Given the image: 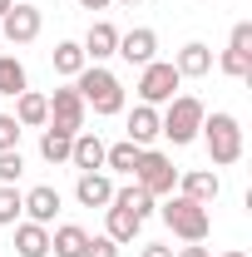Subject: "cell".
I'll use <instances>...</instances> for the list:
<instances>
[{"instance_id": "1", "label": "cell", "mask_w": 252, "mask_h": 257, "mask_svg": "<svg viewBox=\"0 0 252 257\" xmlns=\"http://www.w3.org/2000/svg\"><path fill=\"white\" fill-rule=\"evenodd\" d=\"M74 89L84 99V109H94L104 119L124 114V84H119V74H109L104 64H84V69L74 74Z\"/></svg>"}, {"instance_id": "2", "label": "cell", "mask_w": 252, "mask_h": 257, "mask_svg": "<svg viewBox=\"0 0 252 257\" xmlns=\"http://www.w3.org/2000/svg\"><path fill=\"white\" fill-rule=\"evenodd\" d=\"M203 99L198 94H173L168 99V114H158V134L173 144V149H183V144H193L198 139V128H203Z\"/></svg>"}, {"instance_id": "3", "label": "cell", "mask_w": 252, "mask_h": 257, "mask_svg": "<svg viewBox=\"0 0 252 257\" xmlns=\"http://www.w3.org/2000/svg\"><path fill=\"white\" fill-rule=\"evenodd\" d=\"M163 213V223L173 237H183V242H208V232H213V218H208V208L203 203H193L183 193H168V203L158 208Z\"/></svg>"}, {"instance_id": "4", "label": "cell", "mask_w": 252, "mask_h": 257, "mask_svg": "<svg viewBox=\"0 0 252 257\" xmlns=\"http://www.w3.org/2000/svg\"><path fill=\"white\" fill-rule=\"evenodd\" d=\"M198 134H203V144H208L213 163L227 168V163L242 159V128H237L232 114H222V109H218V114H203V128H198Z\"/></svg>"}, {"instance_id": "5", "label": "cell", "mask_w": 252, "mask_h": 257, "mask_svg": "<svg viewBox=\"0 0 252 257\" xmlns=\"http://www.w3.org/2000/svg\"><path fill=\"white\" fill-rule=\"evenodd\" d=\"M134 183H139V188H149L154 198H168V193L178 188V168H173V159H168V154L144 149V154H139V163H134Z\"/></svg>"}, {"instance_id": "6", "label": "cell", "mask_w": 252, "mask_h": 257, "mask_svg": "<svg viewBox=\"0 0 252 257\" xmlns=\"http://www.w3.org/2000/svg\"><path fill=\"white\" fill-rule=\"evenodd\" d=\"M178 69H173V60H154L144 64V74H139V104H168V99L178 94Z\"/></svg>"}, {"instance_id": "7", "label": "cell", "mask_w": 252, "mask_h": 257, "mask_svg": "<svg viewBox=\"0 0 252 257\" xmlns=\"http://www.w3.org/2000/svg\"><path fill=\"white\" fill-rule=\"evenodd\" d=\"M84 99H79V89L74 84H64V89H55L50 94V128H64V134H84Z\"/></svg>"}, {"instance_id": "8", "label": "cell", "mask_w": 252, "mask_h": 257, "mask_svg": "<svg viewBox=\"0 0 252 257\" xmlns=\"http://www.w3.org/2000/svg\"><path fill=\"white\" fill-rule=\"evenodd\" d=\"M45 25V15H40V5H10V15H0V40H10V45H30L35 35Z\"/></svg>"}, {"instance_id": "9", "label": "cell", "mask_w": 252, "mask_h": 257, "mask_svg": "<svg viewBox=\"0 0 252 257\" xmlns=\"http://www.w3.org/2000/svg\"><path fill=\"white\" fill-rule=\"evenodd\" d=\"M124 64H154V55H158V35L149 30V25H139V30H129V35H119V50H114Z\"/></svg>"}, {"instance_id": "10", "label": "cell", "mask_w": 252, "mask_h": 257, "mask_svg": "<svg viewBox=\"0 0 252 257\" xmlns=\"http://www.w3.org/2000/svg\"><path fill=\"white\" fill-rule=\"evenodd\" d=\"M74 198H79V208H109V198H114V178L109 173H79L74 178Z\"/></svg>"}, {"instance_id": "11", "label": "cell", "mask_w": 252, "mask_h": 257, "mask_svg": "<svg viewBox=\"0 0 252 257\" xmlns=\"http://www.w3.org/2000/svg\"><path fill=\"white\" fill-rule=\"evenodd\" d=\"M178 193L208 208V203L222 193V178H218V173H208V168H188V173H178Z\"/></svg>"}, {"instance_id": "12", "label": "cell", "mask_w": 252, "mask_h": 257, "mask_svg": "<svg viewBox=\"0 0 252 257\" xmlns=\"http://www.w3.org/2000/svg\"><path fill=\"white\" fill-rule=\"evenodd\" d=\"M173 69H178V79H203V74L213 69V50H208L203 40H188V45L173 55Z\"/></svg>"}, {"instance_id": "13", "label": "cell", "mask_w": 252, "mask_h": 257, "mask_svg": "<svg viewBox=\"0 0 252 257\" xmlns=\"http://www.w3.org/2000/svg\"><path fill=\"white\" fill-rule=\"evenodd\" d=\"M60 208H64V198H60V188H50V183H40V188L25 193V213H30V223H40V227L55 223Z\"/></svg>"}, {"instance_id": "14", "label": "cell", "mask_w": 252, "mask_h": 257, "mask_svg": "<svg viewBox=\"0 0 252 257\" xmlns=\"http://www.w3.org/2000/svg\"><path fill=\"white\" fill-rule=\"evenodd\" d=\"M79 50H84V60H89V64H104L109 55H114V50H119V30H114L109 20H94Z\"/></svg>"}, {"instance_id": "15", "label": "cell", "mask_w": 252, "mask_h": 257, "mask_svg": "<svg viewBox=\"0 0 252 257\" xmlns=\"http://www.w3.org/2000/svg\"><path fill=\"white\" fill-rule=\"evenodd\" d=\"M69 163H74L79 173L104 168V139H99V134H74V144H69Z\"/></svg>"}, {"instance_id": "16", "label": "cell", "mask_w": 252, "mask_h": 257, "mask_svg": "<svg viewBox=\"0 0 252 257\" xmlns=\"http://www.w3.org/2000/svg\"><path fill=\"white\" fill-rule=\"evenodd\" d=\"M15 124H20V128H40V124H50V94H35V89L15 94Z\"/></svg>"}, {"instance_id": "17", "label": "cell", "mask_w": 252, "mask_h": 257, "mask_svg": "<svg viewBox=\"0 0 252 257\" xmlns=\"http://www.w3.org/2000/svg\"><path fill=\"white\" fill-rule=\"evenodd\" d=\"M104 213H109V218H104V237H114L119 247H124V242H134V237H139V227H144V218H134L129 208H114V203H109Z\"/></svg>"}, {"instance_id": "18", "label": "cell", "mask_w": 252, "mask_h": 257, "mask_svg": "<svg viewBox=\"0 0 252 257\" xmlns=\"http://www.w3.org/2000/svg\"><path fill=\"white\" fill-rule=\"evenodd\" d=\"M154 139H158V109H154V104H139V109L129 114V144L149 149Z\"/></svg>"}, {"instance_id": "19", "label": "cell", "mask_w": 252, "mask_h": 257, "mask_svg": "<svg viewBox=\"0 0 252 257\" xmlns=\"http://www.w3.org/2000/svg\"><path fill=\"white\" fill-rule=\"evenodd\" d=\"M15 252H20V257H45V252H50V227L15 223Z\"/></svg>"}, {"instance_id": "20", "label": "cell", "mask_w": 252, "mask_h": 257, "mask_svg": "<svg viewBox=\"0 0 252 257\" xmlns=\"http://www.w3.org/2000/svg\"><path fill=\"white\" fill-rule=\"evenodd\" d=\"M84 242H89V232L74 227V223H64V227L50 232V252L55 257H84Z\"/></svg>"}, {"instance_id": "21", "label": "cell", "mask_w": 252, "mask_h": 257, "mask_svg": "<svg viewBox=\"0 0 252 257\" xmlns=\"http://www.w3.org/2000/svg\"><path fill=\"white\" fill-rule=\"evenodd\" d=\"M30 89V79H25V64L15 60V55H0V99H15Z\"/></svg>"}, {"instance_id": "22", "label": "cell", "mask_w": 252, "mask_h": 257, "mask_svg": "<svg viewBox=\"0 0 252 257\" xmlns=\"http://www.w3.org/2000/svg\"><path fill=\"white\" fill-rule=\"evenodd\" d=\"M114 208H129L134 218H149L154 213V193L149 188H139V183H129V188H114V198H109Z\"/></svg>"}, {"instance_id": "23", "label": "cell", "mask_w": 252, "mask_h": 257, "mask_svg": "<svg viewBox=\"0 0 252 257\" xmlns=\"http://www.w3.org/2000/svg\"><path fill=\"white\" fill-rule=\"evenodd\" d=\"M69 144H74V134L45 128V134H40V159H45V163H69Z\"/></svg>"}, {"instance_id": "24", "label": "cell", "mask_w": 252, "mask_h": 257, "mask_svg": "<svg viewBox=\"0 0 252 257\" xmlns=\"http://www.w3.org/2000/svg\"><path fill=\"white\" fill-rule=\"evenodd\" d=\"M84 64H89V60H84V50H79L74 40H60V45H55V74L74 79V74H79Z\"/></svg>"}, {"instance_id": "25", "label": "cell", "mask_w": 252, "mask_h": 257, "mask_svg": "<svg viewBox=\"0 0 252 257\" xmlns=\"http://www.w3.org/2000/svg\"><path fill=\"white\" fill-rule=\"evenodd\" d=\"M20 213H25V193L15 183H0V227H15Z\"/></svg>"}, {"instance_id": "26", "label": "cell", "mask_w": 252, "mask_h": 257, "mask_svg": "<svg viewBox=\"0 0 252 257\" xmlns=\"http://www.w3.org/2000/svg\"><path fill=\"white\" fill-rule=\"evenodd\" d=\"M139 154H144V149H139V144H114V149H104V168H114V173H134V163H139Z\"/></svg>"}, {"instance_id": "27", "label": "cell", "mask_w": 252, "mask_h": 257, "mask_svg": "<svg viewBox=\"0 0 252 257\" xmlns=\"http://www.w3.org/2000/svg\"><path fill=\"white\" fill-rule=\"evenodd\" d=\"M218 69H222V74H232V79H252V55H247V50H222Z\"/></svg>"}, {"instance_id": "28", "label": "cell", "mask_w": 252, "mask_h": 257, "mask_svg": "<svg viewBox=\"0 0 252 257\" xmlns=\"http://www.w3.org/2000/svg\"><path fill=\"white\" fill-rule=\"evenodd\" d=\"M25 173V159H20V149H5L0 154V183H15Z\"/></svg>"}, {"instance_id": "29", "label": "cell", "mask_w": 252, "mask_h": 257, "mask_svg": "<svg viewBox=\"0 0 252 257\" xmlns=\"http://www.w3.org/2000/svg\"><path fill=\"white\" fill-rule=\"evenodd\" d=\"M5 149H20V124H15V114H0V154Z\"/></svg>"}, {"instance_id": "30", "label": "cell", "mask_w": 252, "mask_h": 257, "mask_svg": "<svg viewBox=\"0 0 252 257\" xmlns=\"http://www.w3.org/2000/svg\"><path fill=\"white\" fill-rule=\"evenodd\" d=\"M84 257H119V242L99 232V237H89V242H84Z\"/></svg>"}, {"instance_id": "31", "label": "cell", "mask_w": 252, "mask_h": 257, "mask_svg": "<svg viewBox=\"0 0 252 257\" xmlns=\"http://www.w3.org/2000/svg\"><path fill=\"white\" fill-rule=\"evenodd\" d=\"M227 50H247L252 55V25L242 20V25H232V40H227Z\"/></svg>"}, {"instance_id": "32", "label": "cell", "mask_w": 252, "mask_h": 257, "mask_svg": "<svg viewBox=\"0 0 252 257\" xmlns=\"http://www.w3.org/2000/svg\"><path fill=\"white\" fill-rule=\"evenodd\" d=\"M173 257H213V247H203V242H188V247H178Z\"/></svg>"}, {"instance_id": "33", "label": "cell", "mask_w": 252, "mask_h": 257, "mask_svg": "<svg viewBox=\"0 0 252 257\" xmlns=\"http://www.w3.org/2000/svg\"><path fill=\"white\" fill-rule=\"evenodd\" d=\"M144 257H173V247H163V242H144Z\"/></svg>"}, {"instance_id": "34", "label": "cell", "mask_w": 252, "mask_h": 257, "mask_svg": "<svg viewBox=\"0 0 252 257\" xmlns=\"http://www.w3.org/2000/svg\"><path fill=\"white\" fill-rule=\"evenodd\" d=\"M84 10H104V5H114V0H79Z\"/></svg>"}, {"instance_id": "35", "label": "cell", "mask_w": 252, "mask_h": 257, "mask_svg": "<svg viewBox=\"0 0 252 257\" xmlns=\"http://www.w3.org/2000/svg\"><path fill=\"white\" fill-rule=\"evenodd\" d=\"M10 5H15V0H0V15H10Z\"/></svg>"}, {"instance_id": "36", "label": "cell", "mask_w": 252, "mask_h": 257, "mask_svg": "<svg viewBox=\"0 0 252 257\" xmlns=\"http://www.w3.org/2000/svg\"><path fill=\"white\" fill-rule=\"evenodd\" d=\"M222 257H247V252H222Z\"/></svg>"}, {"instance_id": "37", "label": "cell", "mask_w": 252, "mask_h": 257, "mask_svg": "<svg viewBox=\"0 0 252 257\" xmlns=\"http://www.w3.org/2000/svg\"><path fill=\"white\" fill-rule=\"evenodd\" d=\"M119 5H139V0H119Z\"/></svg>"}, {"instance_id": "38", "label": "cell", "mask_w": 252, "mask_h": 257, "mask_svg": "<svg viewBox=\"0 0 252 257\" xmlns=\"http://www.w3.org/2000/svg\"><path fill=\"white\" fill-rule=\"evenodd\" d=\"M0 45H5V40H0Z\"/></svg>"}]
</instances>
